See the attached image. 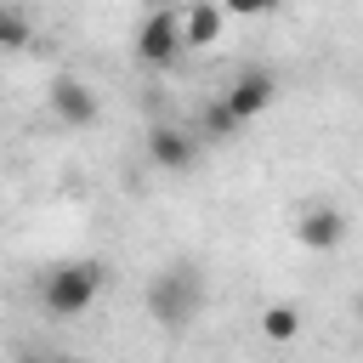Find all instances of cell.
Segmentation results:
<instances>
[{"label":"cell","mask_w":363,"mask_h":363,"mask_svg":"<svg viewBox=\"0 0 363 363\" xmlns=\"http://www.w3.org/2000/svg\"><path fill=\"white\" fill-rule=\"evenodd\" d=\"M272 96H278V79H272V68H244V74H238V79L221 91V102H227V108H233L244 125H250L255 113H267V108H272Z\"/></svg>","instance_id":"cell-5"},{"label":"cell","mask_w":363,"mask_h":363,"mask_svg":"<svg viewBox=\"0 0 363 363\" xmlns=\"http://www.w3.org/2000/svg\"><path fill=\"white\" fill-rule=\"evenodd\" d=\"M238 130H244V119H238L221 96H216V102L204 108V119H199V136H204V142H233Z\"/></svg>","instance_id":"cell-9"},{"label":"cell","mask_w":363,"mask_h":363,"mask_svg":"<svg viewBox=\"0 0 363 363\" xmlns=\"http://www.w3.org/2000/svg\"><path fill=\"white\" fill-rule=\"evenodd\" d=\"M176 57H182V11L159 6V11H147L142 28H136V62H142V68H170Z\"/></svg>","instance_id":"cell-3"},{"label":"cell","mask_w":363,"mask_h":363,"mask_svg":"<svg viewBox=\"0 0 363 363\" xmlns=\"http://www.w3.org/2000/svg\"><path fill=\"white\" fill-rule=\"evenodd\" d=\"M221 23H227V11H221L216 0H193V6H182V51H204V45H216V40H221Z\"/></svg>","instance_id":"cell-7"},{"label":"cell","mask_w":363,"mask_h":363,"mask_svg":"<svg viewBox=\"0 0 363 363\" xmlns=\"http://www.w3.org/2000/svg\"><path fill=\"white\" fill-rule=\"evenodd\" d=\"M295 238H301L306 250H335V244L346 238V216H340L335 204H312V210L295 221Z\"/></svg>","instance_id":"cell-8"},{"label":"cell","mask_w":363,"mask_h":363,"mask_svg":"<svg viewBox=\"0 0 363 363\" xmlns=\"http://www.w3.org/2000/svg\"><path fill=\"white\" fill-rule=\"evenodd\" d=\"M147 159H153L159 170L182 176V170L199 164V136H187L182 125H153V130H147Z\"/></svg>","instance_id":"cell-6"},{"label":"cell","mask_w":363,"mask_h":363,"mask_svg":"<svg viewBox=\"0 0 363 363\" xmlns=\"http://www.w3.org/2000/svg\"><path fill=\"white\" fill-rule=\"evenodd\" d=\"M57 363H85V357H57Z\"/></svg>","instance_id":"cell-13"},{"label":"cell","mask_w":363,"mask_h":363,"mask_svg":"<svg viewBox=\"0 0 363 363\" xmlns=\"http://www.w3.org/2000/svg\"><path fill=\"white\" fill-rule=\"evenodd\" d=\"M261 335H267V340H295V335H301V312L284 306V301L267 306V312H261Z\"/></svg>","instance_id":"cell-10"},{"label":"cell","mask_w":363,"mask_h":363,"mask_svg":"<svg viewBox=\"0 0 363 363\" xmlns=\"http://www.w3.org/2000/svg\"><path fill=\"white\" fill-rule=\"evenodd\" d=\"M34 40V28H28V17L17 11V6H0V51H23Z\"/></svg>","instance_id":"cell-11"},{"label":"cell","mask_w":363,"mask_h":363,"mask_svg":"<svg viewBox=\"0 0 363 363\" xmlns=\"http://www.w3.org/2000/svg\"><path fill=\"white\" fill-rule=\"evenodd\" d=\"M357 318H363V295H357Z\"/></svg>","instance_id":"cell-14"},{"label":"cell","mask_w":363,"mask_h":363,"mask_svg":"<svg viewBox=\"0 0 363 363\" xmlns=\"http://www.w3.org/2000/svg\"><path fill=\"white\" fill-rule=\"evenodd\" d=\"M199 301H204V278L193 267H164L147 284V312L159 329H187L199 318Z\"/></svg>","instance_id":"cell-2"},{"label":"cell","mask_w":363,"mask_h":363,"mask_svg":"<svg viewBox=\"0 0 363 363\" xmlns=\"http://www.w3.org/2000/svg\"><path fill=\"white\" fill-rule=\"evenodd\" d=\"M102 284H108V267L102 261H62V267H51L40 278V306L51 318H79L102 295Z\"/></svg>","instance_id":"cell-1"},{"label":"cell","mask_w":363,"mask_h":363,"mask_svg":"<svg viewBox=\"0 0 363 363\" xmlns=\"http://www.w3.org/2000/svg\"><path fill=\"white\" fill-rule=\"evenodd\" d=\"M272 6H278V0H221L227 17H267Z\"/></svg>","instance_id":"cell-12"},{"label":"cell","mask_w":363,"mask_h":363,"mask_svg":"<svg viewBox=\"0 0 363 363\" xmlns=\"http://www.w3.org/2000/svg\"><path fill=\"white\" fill-rule=\"evenodd\" d=\"M45 102H51V113H57L62 125H74V130H85V125H96V119H102L96 91H91L85 79H74V74H57V79L45 85Z\"/></svg>","instance_id":"cell-4"}]
</instances>
